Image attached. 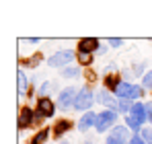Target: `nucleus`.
<instances>
[{
	"instance_id": "obj_12",
	"label": "nucleus",
	"mask_w": 152,
	"mask_h": 144,
	"mask_svg": "<svg viewBox=\"0 0 152 144\" xmlns=\"http://www.w3.org/2000/svg\"><path fill=\"white\" fill-rule=\"evenodd\" d=\"M29 91H31L29 89V78H27L25 70L19 68V72H17V93H19V97H25Z\"/></svg>"
},
{
	"instance_id": "obj_18",
	"label": "nucleus",
	"mask_w": 152,
	"mask_h": 144,
	"mask_svg": "<svg viewBox=\"0 0 152 144\" xmlns=\"http://www.w3.org/2000/svg\"><path fill=\"white\" fill-rule=\"evenodd\" d=\"M132 82H126V80H121L119 82V87H117V91H115V97L117 99H132Z\"/></svg>"
},
{
	"instance_id": "obj_16",
	"label": "nucleus",
	"mask_w": 152,
	"mask_h": 144,
	"mask_svg": "<svg viewBox=\"0 0 152 144\" xmlns=\"http://www.w3.org/2000/svg\"><path fill=\"white\" fill-rule=\"evenodd\" d=\"M50 134H51V128H41V130H37L33 134V138L29 140V144H45L48 138H50Z\"/></svg>"
},
{
	"instance_id": "obj_11",
	"label": "nucleus",
	"mask_w": 152,
	"mask_h": 144,
	"mask_svg": "<svg viewBox=\"0 0 152 144\" xmlns=\"http://www.w3.org/2000/svg\"><path fill=\"white\" fill-rule=\"evenodd\" d=\"M129 115H132L134 120L138 121L140 126H144V123L148 121V113H146V103H142V101H138V103H134V107H132V111H129Z\"/></svg>"
},
{
	"instance_id": "obj_24",
	"label": "nucleus",
	"mask_w": 152,
	"mask_h": 144,
	"mask_svg": "<svg viewBox=\"0 0 152 144\" xmlns=\"http://www.w3.org/2000/svg\"><path fill=\"white\" fill-rule=\"evenodd\" d=\"M126 126L129 128V130H132V132H134V134H140V130H142V126H140L138 121L134 120L132 115H126Z\"/></svg>"
},
{
	"instance_id": "obj_2",
	"label": "nucleus",
	"mask_w": 152,
	"mask_h": 144,
	"mask_svg": "<svg viewBox=\"0 0 152 144\" xmlns=\"http://www.w3.org/2000/svg\"><path fill=\"white\" fill-rule=\"evenodd\" d=\"M76 60V51L74 49H58L56 54H51L48 58V66L50 68H66L68 64H72Z\"/></svg>"
},
{
	"instance_id": "obj_3",
	"label": "nucleus",
	"mask_w": 152,
	"mask_h": 144,
	"mask_svg": "<svg viewBox=\"0 0 152 144\" xmlns=\"http://www.w3.org/2000/svg\"><path fill=\"white\" fill-rule=\"evenodd\" d=\"M93 103H95V93H93L91 84L80 87L78 97H76V101H74V109H76V111H91Z\"/></svg>"
},
{
	"instance_id": "obj_6",
	"label": "nucleus",
	"mask_w": 152,
	"mask_h": 144,
	"mask_svg": "<svg viewBox=\"0 0 152 144\" xmlns=\"http://www.w3.org/2000/svg\"><path fill=\"white\" fill-rule=\"evenodd\" d=\"M95 101L101 103L105 109H111V111H117V113H119V99H115L107 89H101V91L95 95Z\"/></svg>"
},
{
	"instance_id": "obj_5",
	"label": "nucleus",
	"mask_w": 152,
	"mask_h": 144,
	"mask_svg": "<svg viewBox=\"0 0 152 144\" xmlns=\"http://www.w3.org/2000/svg\"><path fill=\"white\" fill-rule=\"evenodd\" d=\"M117 111H111V109H103L101 113H99V118H97V126H95V132H107L109 128H115V121H117Z\"/></svg>"
},
{
	"instance_id": "obj_7",
	"label": "nucleus",
	"mask_w": 152,
	"mask_h": 144,
	"mask_svg": "<svg viewBox=\"0 0 152 144\" xmlns=\"http://www.w3.org/2000/svg\"><path fill=\"white\" fill-rule=\"evenodd\" d=\"M74 128V123L72 120H68V118H58V120L53 121V126H51V134L56 136V138H62L66 132H70Z\"/></svg>"
},
{
	"instance_id": "obj_35",
	"label": "nucleus",
	"mask_w": 152,
	"mask_h": 144,
	"mask_svg": "<svg viewBox=\"0 0 152 144\" xmlns=\"http://www.w3.org/2000/svg\"><path fill=\"white\" fill-rule=\"evenodd\" d=\"M84 144H95V142H84Z\"/></svg>"
},
{
	"instance_id": "obj_27",
	"label": "nucleus",
	"mask_w": 152,
	"mask_h": 144,
	"mask_svg": "<svg viewBox=\"0 0 152 144\" xmlns=\"http://www.w3.org/2000/svg\"><path fill=\"white\" fill-rule=\"evenodd\" d=\"M142 87L152 91V70H148L146 74H144V78H142Z\"/></svg>"
},
{
	"instance_id": "obj_19",
	"label": "nucleus",
	"mask_w": 152,
	"mask_h": 144,
	"mask_svg": "<svg viewBox=\"0 0 152 144\" xmlns=\"http://www.w3.org/2000/svg\"><path fill=\"white\" fill-rule=\"evenodd\" d=\"M56 89H58V82H56V80H43V82L39 84V89H37V95L39 97H50L48 93L56 91Z\"/></svg>"
},
{
	"instance_id": "obj_14",
	"label": "nucleus",
	"mask_w": 152,
	"mask_h": 144,
	"mask_svg": "<svg viewBox=\"0 0 152 144\" xmlns=\"http://www.w3.org/2000/svg\"><path fill=\"white\" fill-rule=\"evenodd\" d=\"M111 136H115L117 140H121V142H126V144H129V140H132V130L127 128V126H115L111 132H109Z\"/></svg>"
},
{
	"instance_id": "obj_34",
	"label": "nucleus",
	"mask_w": 152,
	"mask_h": 144,
	"mask_svg": "<svg viewBox=\"0 0 152 144\" xmlns=\"http://www.w3.org/2000/svg\"><path fill=\"white\" fill-rule=\"evenodd\" d=\"M60 144H70V142H68V140H62V142H60Z\"/></svg>"
},
{
	"instance_id": "obj_31",
	"label": "nucleus",
	"mask_w": 152,
	"mask_h": 144,
	"mask_svg": "<svg viewBox=\"0 0 152 144\" xmlns=\"http://www.w3.org/2000/svg\"><path fill=\"white\" fill-rule=\"evenodd\" d=\"M105 144H126V142H121V140H117L115 136H111V134H107V140H105Z\"/></svg>"
},
{
	"instance_id": "obj_25",
	"label": "nucleus",
	"mask_w": 152,
	"mask_h": 144,
	"mask_svg": "<svg viewBox=\"0 0 152 144\" xmlns=\"http://www.w3.org/2000/svg\"><path fill=\"white\" fill-rule=\"evenodd\" d=\"M140 136L144 138L146 144H152V128H142L140 130Z\"/></svg>"
},
{
	"instance_id": "obj_15",
	"label": "nucleus",
	"mask_w": 152,
	"mask_h": 144,
	"mask_svg": "<svg viewBox=\"0 0 152 144\" xmlns=\"http://www.w3.org/2000/svg\"><path fill=\"white\" fill-rule=\"evenodd\" d=\"M76 64L80 68H91L95 64V54H88V51H78L76 49Z\"/></svg>"
},
{
	"instance_id": "obj_1",
	"label": "nucleus",
	"mask_w": 152,
	"mask_h": 144,
	"mask_svg": "<svg viewBox=\"0 0 152 144\" xmlns=\"http://www.w3.org/2000/svg\"><path fill=\"white\" fill-rule=\"evenodd\" d=\"M56 113V101L51 97H37V107H35V121L41 123L43 120H50Z\"/></svg>"
},
{
	"instance_id": "obj_29",
	"label": "nucleus",
	"mask_w": 152,
	"mask_h": 144,
	"mask_svg": "<svg viewBox=\"0 0 152 144\" xmlns=\"http://www.w3.org/2000/svg\"><path fill=\"white\" fill-rule=\"evenodd\" d=\"M129 78H134V72L132 70H121V80H126V82H129Z\"/></svg>"
},
{
	"instance_id": "obj_9",
	"label": "nucleus",
	"mask_w": 152,
	"mask_h": 144,
	"mask_svg": "<svg viewBox=\"0 0 152 144\" xmlns=\"http://www.w3.org/2000/svg\"><path fill=\"white\" fill-rule=\"evenodd\" d=\"M35 121V109H31V107H21L19 109V130L23 132V130H27L31 123Z\"/></svg>"
},
{
	"instance_id": "obj_17",
	"label": "nucleus",
	"mask_w": 152,
	"mask_h": 144,
	"mask_svg": "<svg viewBox=\"0 0 152 144\" xmlns=\"http://www.w3.org/2000/svg\"><path fill=\"white\" fill-rule=\"evenodd\" d=\"M41 60H43V58H41V54L37 51V54H33V56L21 58V60H19V64H21V66H25V68H37V66L41 64Z\"/></svg>"
},
{
	"instance_id": "obj_22",
	"label": "nucleus",
	"mask_w": 152,
	"mask_h": 144,
	"mask_svg": "<svg viewBox=\"0 0 152 144\" xmlns=\"http://www.w3.org/2000/svg\"><path fill=\"white\" fill-rule=\"evenodd\" d=\"M132 72H134V76H142L144 78V74H146V62H134L132 64Z\"/></svg>"
},
{
	"instance_id": "obj_20",
	"label": "nucleus",
	"mask_w": 152,
	"mask_h": 144,
	"mask_svg": "<svg viewBox=\"0 0 152 144\" xmlns=\"http://www.w3.org/2000/svg\"><path fill=\"white\" fill-rule=\"evenodd\" d=\"M80 74H82V68L72 64V66H66V68L62 70V78H78Z\"/></svg>"
},
{
	"instance_id": "obj_21",
	"label": "nucleus",
	"mask_w": 152,
	"mask_h": 144,
	"mask_svg": "<svg viewBox=\"0 0 152 144\" xmlns=\"http://www.w3.org/2000/svg\"><path fill=\"white\" fill-rule=\"evenodd\" d=\"M144 91H146V89H144L142 84H134V87H132V101H134V103L142 101V97H144Z\"/></svg>"
},
{
	"instance_id": "obj_32",
	"label": "nucleus",
	"mask_w": 152,
	"mask_h": 144,
	"mask_svg": "<svg viewBox=\"0 0 152 144\" xmlns=\"http://www.w3.org/2000/svg\"><path fill=\"white\" fill-rule=\"evenodd\" d=\"M105 51H107V48H103V46H101V48H99V51H97V54H95V56H103V54H105Z\"/></svg>"
},
{
	"instance_id": "obj_23",
	"label": "nucleus",
	"mask_w": 152,
	"mask_h": 144,
	"mask_svg": "<svg viewBox=\"0 0 152 144\" xmlns=\"http://www.w3.org/2000/svg\"><path fill=\"white\" fill-rule=\"evenodd\" d=\"M132 107H134V101L132 99H119V113H127L129 115Z\"/></svg>"
},
{
	"instance_id": "obj_4",
	"label": "nucleus",
	"mask_w": 152,
	"mask_h": 144,
	"mask_svg": "<svg viewBox=\"0 0 152 144\" xmlns=\"http://www.w3.org/2000/svg\"><path fill=\"white\" fill-rule=\"evenodd\" d=\"M78 91H80V89H76V87H64V89L58 93V107H60L62 111L72 109L76 97H78Z\"/></svg>"
},
{
	"instance_id": "obj_13",
	"label": "nucleus",
	"mask_w": 152,
	"mask_h": 144,
	"mask_svg": "<svg viewBox=\"0 0 152 144\" xmlns=\"http://www.w3.org/2000/svg\"><path fill=\"white\" fill-rule=\"evenodd\" d=\"M119 82H121V74H105V78H103V89H107L109 93H115L117 91V87H119Z\"/></svg>"
},
{
	"instance_id": "obj_26",
	"label": "nucleus",
	"mask_w": 152,
	"mask_h": 144,
	"mask_svg": "<svg viewBox=\"0 0 152 144\" xmlns=\"http://www.w3.org/2000/svg\"><path fill=\"white\" fill-rule=\"evenodd\" d=\"M84 78H86V84H93L97 80V72L93 70V68H86L84 70Z\"/></svg>"
},
{
	"instance_id": "obj_28",
	"label": "nucleus",
	"mask_w": 152,
	"mask_h": 144,
	"mask_svg": "<svg viewBox=\"0 0 152 144\" xmlns=\"http://www.w3.org/2000/svg\"><path fill=\"white\" fill-rule=\"evenodd\" d=\"M109 48H124V39H119V37H109Z\"/></svg>"
},
{
	"instance_id": "obj_8",
	"label": "nucleus",
	"mask_w": 152,
	"mask_h": 144,
	"mask_svg": "<svg viewBox=\"0 0 152 144\" xmlns=\"http://www.w3.org/2000/svg\"><path fill=\"white\" fill-rule=\"evenodd\" d=\"M97 118H99V113H95L93 109H91V111H86V113H82V118L78 120V130H80L82 134H86L91 128H95V126H97Z\"/></svg>"
},
{
	"instance_id": "obj_10",
	"label": "nucleus",
	"mask_w": 152,
	"mask_h": 144,
	"mask_svg": "<svg viewBox=\"0 0 152 144\" xmlns=\"http://www.w3.org/2000/svg\"><path fill=\"white\" fill-rule=\"evenodd\" d=\"M101 48V41L97 39V37H82V39H78V51H88V54H97Z\"/></svg>"
},
{
	"instance_id": "obj_30",
	"label": "nucleus",
	"mask_w": 152,
	"mask_h": 144,
	"mask_svg": "<svg viewBox=\"0 0 152 144\" xmlns=\"http://www.w3.org/2000/svg\"><path fill=\"white\" fill-rule=\"evenodd\" d=\"M129 144H146V142H144V138H142L140 134H134L132 140H129Z\"/></svg>"
},
{
	"instance_id": "obj_33",
	"label": "nucleus",
	"mask_w": 152,
	"mask_h": 144,
	"mask_svg": "<svg viewBox=\"0 0 152 144\" xmlns=\"http://www.w3.org/2000/svg\"><path fill=\"white\" fill-rule=\"evenodd\" d=\"M27 41H29V43H33V46H37V43H39V39H35V37H31V39H27Z\"/></svg>"
}]
</instances>
